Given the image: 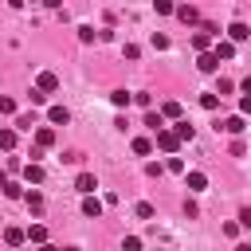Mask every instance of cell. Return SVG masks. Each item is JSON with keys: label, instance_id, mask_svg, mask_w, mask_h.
Returning <instances> with one entry per match:
<instances>
[{"label": "cell", "instance_id": "obj_1", "mask_svg": "<svg viewBox=\"0 0 251 251\" xmlns=\"http://www.w3.org/2000/svg\"><path fill=\"white\" fill-rule=\"evenodd\" d=\"M153 145H157V149H165L169 157H176V149H180V141H176V133H173V129H161Z\"/></svg>", "mask_w": 251, "mask_h": 251}, {"label": "cell", "instance_id": "obj_2", "mask_svg": "<svg viewBox=\"0 0 251 251\" xmlns=\"http://www.w3.org/2000/svg\"><path fill=\"white\" fill-rule=\"evenodd\" d=\"M35 90H39V94H55V90H59V75H55V71H43V75L35 78Z\"/></svg>", "mask_w": 251, "mask_h": 251}, {"label": "cell", "instance_id": "obj_3", "mask_svg": "<svg viewBox=\"0 0 251 251\" xmlns=\"http://www.w3.org/2000/svg\"><path fill=\"white\" fill-rule=\"evenodd\" d=\"M243 39H251V27H247L243 20H235V24H227V43H243Z\"/></svg>", "mask_w": 251, "mask_h": 251}, {"label": "cell", "instance_id": "obj_4", "mask_svg": "<svg viewBox=\"0 0 251 251\" xmlns=\"http://www.w3.org/2000/svg\"><path fill=\"white\" fill-rule=\"evenodd\" d=\"M94 188H98L94 173H78V176H75V192H82V196H94Z\"/></svg>", "mask_w": 251, "mask_h": 251}, {"label": "cell", "instance_id": "obj_5", "mask_svg": "<svg viewBox=\"0 0 251 251\" xmlns=\"http://www.w3.org/2000/svg\"><path fill=\"white\" fill-rule=\"evenodd\" d=\"M243 126H247V122H243L239 114H231V118H224V122H220L216 129H224V133H231V137H239V133H243Z\"/></svg>", "mask_w": 251, "mask_h": 251}, {"label": "cell", "instance_id": "obj_6", "mask_svg": "<svg viewBox=\"0 0 251 251\" xmlns=\"http://www.w3.org/2000/svg\"><path fill=\"white\" fill-rule=\"evenodd\" d=\"M55 145V129L51 126H35V149H51Z\"/></svg>", "mask_w": 251, "mask_h": 251}, {"label": "cell", "instance_id": "obj_7", "mask_svg": "<svg viewBox=\"0 0 251 251\" xmlns=\"http://www.w3.org/2000/svg\"><path fill=\"white\" fill-rule=\"evenodd\" d=\"M184 184H188V192H204L208 188V176L200 169H192V173H184Z\"/></svg>", "mask_w": 251, "mask_h": 251}, {"label": "cell", "instance_id": "obj_8", "mask_svg": "<svg viewBox=\"0 0 251 251\" xmlns=\"http://www.w3.org/2000/svg\"><path fill=\"white\" fill-rule=\"evenodd\" d=\"M47 122H51V126H67V122H71V110H67V106H51V110H47Z\"/></svg>", "mask_w": 251, "mask_h": 251}, {"label": "cell", "instance_id": "obj_9", "mask_svg": "<svg viewBox=\"0 0 251 251\" xmlns=\"http://www.w3.org/2000/svg\"><path fill=\"white\" fill-rule=\"evenodd\" d=\"M43 176H47L43 165H31V161L24 165V180H27V184H43Z\"/></svg>", "mask_w": 251, "mask_h": 251}, {"label": "cell", "instance_id": "obj_10", "mask_svg": "<svg viewBox=\"0 0 251 251\" xmlns=\"http://www.w3.org/2000/svg\"><path fill=\"white\" fill-rule=\"evenodd\" d=\"M212 55H216V59H235V43H227V39H216Z\"/></svg>", "mask_w": 251, "mask_h": 251}, {"label": "cell", "instance_id": "obj_11", "mask_svg": "<svg viewBox=\"0 0 251 251\" xmlns=\"http://www.w3.org/2000/svg\"><path fill=\"white\" fill-rule=\"evenodd\" d=\"M196 67H200V71H204V75H216V67H220V59H216V55H212V51H204V55H200V59H196Z\"/></svg>", "mask_w": 251, "mask_h": 251}, {"label": "cell", "instance_id": "obj_12", "mask_svg": "<svg viewBox=\"0 0 251 251\" xmlns=\"http://www.w3.org/2000/svg\"><path fill=\"white\" fill-rule=\"evenodd\" d=\"M173 133H176V141H192V133H196V129H192V122H184V118H180V122H173Z\"/></svg>", "mask_w": 251, "mask_h": 251}, {"label": "cell", "instance_id": "obj_13", "mask_svg": "<svg viewBox=\"0 0 251 251\" xmlns=\"http://www.w3.org/2000/svg\"><path fill=\"white\" fill-rule=\"evenodd\" d=\"M129 149H133L137 157H149V153H153V137H133V141H129Z\"/></svg>", "mask_w": 251, "mask_h": 251}, {"label": "cell", "instance_id": "obj_14", "mask_svg": "<svg viewBox=\"0 0 251 251\" xmlns=\"http://www.w3.org/2000/svg\"><path fill=\"white\" fill-rule=\"evenodd\" d=\"M24 235H27L31 243H39V247L47 243V227H43V224H31V227H24Z\"/></svg>", "mask_w": 251, "mask_h": 251}, {"label": "cell", "instance_id": "obj_15", "mask_svg": "<svg viewBox=\"0 0 251 251\" xmlns=\"http://www.w3.org/2000/svg\"><path fill=\"white\" fill-rule=\"evenodd\" d=\"M173 16H180V20H184V24H200V12H196V8H192V4H180V8H176V12H173Z\"/></svg>", "mask_w": 251, "mask_h": 251}, {"label": "cell", "instance_id": "obj_16", "mask_svg": "<svg viewBox=\"0 0 251 251\" xmlns=\"http://www.w3.org/2000/svg\"><path fill=\"white\" fill-rule=\"evenodd\" d=\"M82 212L98 220V216H102V200H98V196H82Z\"/></svg>", "mask_w": 251, "mask_h": 251}, {"label": "cell", "instance_id": "obj_17", "mask_svg": "<svg viewBox=\"0 0 251 251\" xmlns=\"http://www.w3.org/2000/svg\"><path fill=\"white\" fill-rule=\"evenodd\" d=\"M24 239H27V235H24V227H4V243H8V247H20Z\"/></svg>", "mask_w": 251, "mask_h": 251}, {"label": "cell", "instance_id": "obj_18", "mask_svg": "<svg viewBox=\"0 0 251 251\" xmlns=\"http://www.w3.org/2000/svg\"><path fill=\"white\" fill-rule=\"evenodd\" d=\"M161 118H173V122H180V102H161V110H157Z\"/></svg>", "mask_w": 251, "mask_h": 251}, {"label": "cell", "instance_id": "obj_19", "mask_svg": "<svg viewBox=\"0 0 251 251\" xmlns=\"http://www.w3.org/2000/svg\"><path fill=\"white\" fill-rule=\"evenodd\" d=\"M145 126H149L153 133H161V129H165V118H161L157 110H145Z\"/></svg>", "mask_w": 251, "mask_h": 251}, {"label": "cell", "instance_id": "obj_20", "mask_svg": "<svg viewBox=\"0 0 251 251\" xmlns=\"http://www.w3.org/2000/svg\"><path fill=\"white\" fill-rule=\"evenodd\" d=\"M192 47H196L200 55H204V51H212V35H204V31H196V35H192Z\"/></svg>", "mask_w": 251, "mask_h": 251}, {"label": "cell", "instance_id": "obj_21", "mask_svg": "<svg viewBox=\"0 0 251 251\" xmlns=\"http://www.w3.org/2000/svg\"><path fill=\"white\" fill-rule=\"evenodd\" d=\"M16 129H24V133H35V114H20V118H16Z\"/></svg>", "mask_w": 251, "mask_h": 251}, {"label": "cell", "instance_id": "obj_22", "mask_svg": "<svg viewBox=\"0 0 251 251\" xmlns=\"http://www.w3.org/2000/svg\"><path fill=\"white\" fill-rule=\"evenodd\" d=\"M24 204H27L31 212H43V196H39L35 188H31V192H24Z\"/></svg>", "mask_w": 251, "mask_h": 251}, {"label": "cell", "instance_id": "obj_23", "mask_svg": "<svg viewBox=\"0 0 251 251\" xmlns=\"http://www.w3.org/2000/svg\"><path fill=\"white\" fill-rule=\"evenodd\" d=\"M0 149H16V129L0 126Z\"/></svg>", "mask_w": 251, "mask_h": 251}, {"label": "cell", "instance_id": "obj_24", "mask_svg": "<svg viewBox=\"0 0 251 251\" xmlns=\"http://www.w3.org/2000/svg\"><path fill=\"white\" fill-rule=\"evenodd\" d=\"M110 102H114L118 110H126V106L133 102V94H126V90H114V94H110Z\"/></svg>", "mask_w": 251, "mask_h": 251}, {"label": "cell", "instance_id": "obj_25", "mask_svg": "<svg viewBox=\"0 0 251 251\" xmlns=\"http://www.w3.org/2000/svg\"><path fill=\"white\" fill-rule=\"evenodd\" d=\"M4 196H12V200H24V184L8 180V184H4Z\"/></svg>", "mask_w": 251, "mask_h": 251}, {"label": "cell", "instance_id": "obj_26", "mask_svg": "<svg viewBox=\"0 0 251 251\" xmlns=\"http://www.w3.org/2000/svg\"><path fill=\"white\" fill-rule=\"evenodd\" d=\"M78 39H82V43H94V39H98V31H94L90 24H82V27H78Z\"/></svg>", "mask_w": 251, "mask_h": 251}, {"label": "cell", "instance_id": "obj_27", "mask_svg": "<svg viewBox=\"0 0 251 251\" xmlns=\"http://www.w3.org/2000/svg\"><path fill=\"white\" fill-rule=\"evenodd\" d=\"M133 212H137V220H153V204H145V200L133 204Z\"/></svg>", "mask_w": 251, "mask_h": 251}, {"label": "cell", "instance_id": "obj_28", "mask_svg": "<svg viewBox=\"0 0 251 251\" xmlns=\"http://www.w3.org/2000/svg\"><path fill=\"white\" fill-rule=\"evenodd\" d=\"M0 114H16V98H8V94H0Z\"/></svg>", "mask_w": 251, "mask_h": 251}, {"label": "cell", "instance_id": "obj_29", "mask_svg": "<svg viewBox=\"0 0 251 251\" xmlns=\"http://www.w3.org/2000/svg\"><path fill=\"white\" fill-rule=\"evenodd\" d=\"M122 251H141V239H137V235H126V239H122Z\"/></svg>", "mask_w": 251, "mask_h": 251}, {"label": "cell", "instance_id": "obj_30", "mask_svg": "<svg viewBox=\"0 0 251 251\" xmlns=\"http://www.w3.org/2000/svg\"><path fill=\"white\" fill-rule=\"evenodd\" d=\"M153 47L165 51V47H169V35H165V31H153Z\"/></svg>", "mask_w": 251, "mask_h": 251}, {"label": "cell", "instance_id": "obj_31", "mask_svg": "<svg viewBox=\"0 0 251 251\" xmlns=\"http://www.w3.org/2000/svg\"><path fill=\"white\" fill-rule=\"evenodd\" d=\"M200 106H204V110H216L220 98H216V94H200Z\"/></svg>", "mask_w": 251, "mask_h": 251}, {"label": "cell", "instance_id": "obj_32", "mask_svg": "<svg viewBox=\"0 0 251 251\" xmlns=\"http://www.w3.org/2000/svg\"><path fill=\"white\" fill-rule=\"evenodd\" d=\"M165 169H169V173H184V161H180V157H169Z\"/></svg>", "mask_w": 251, "mask_h": 251}, {"label": "cell", "instance_id": "obj_33", "mask_svg": "<svg viewBox=\"0 0 251 251\" xmlns=\"http://www.w3.org/2000/svg\"><path fill=\"white\" fill-rule=\"evenodd\" d=\"M157 12H161V16H173V12H176V4H169V0H157Z\"/></svg>", "mask_w": 251, "mask_h": 251}, {"label": "cell", "instance_id": "obj_34", "mask_svg": "<svg viewBox=\"0 0 251 251\" xmlns=\"http://www.w3.org/2000/svg\"><path fill=\"white\" fill-rule=\"evenodd\" d=\"M145 173H149V176H161V173H165V165H161V161H149V165H145Z\"/></svg>", "mask_w": 251, "mask_h": 251}, {"label": "cell", "instance_id": "obj_35", "mask_svg": "<svg viewBox=\"0 0 251 251\" xmlns=\"http://www.w3.org/2000/svg\"><path fill=\"white\" fill-rule=\"evenodd\" d=\"M184 216H188V220H196V216H200V208H196V200H184Z\"/></svg>", "mask_w": 251, "mask_h": 251}, {"label": "cell", "instance_id": "obj_36", "mask_svg": "<svg viewBox=\"0 0 251 251\" xmlns=\"http://www.w3.org/2000/svg\"><path fill=\"white\" fill-rule=\"evenodd\" d=\"M133 102H137V106H145V110H153V98H149V94H133Z\"/></svg>", "mask_w": 251, "mask_h": 251}, {"label": "cell", "instance_id": "obj_37", "mask_svg": "<svg viewBox=\"0 0 251 251\" xmlns=\"http://www.w3.org/2000/svg\"><path fill=\"white\" fill-rule=\"evenodd\" d=\"M239 227H247V231H251V208H243V212H239Z\"/></svg>", "mask_w": 251, "mask_h": 251}, {"label": "cell", "instance_id": "obj_38", "mask_svg": "<svg viewBox=\"0 0 251 251\" xmlns=\"http://www.w3.org/2000/svg\"><path fill=\"white\" fill-rule=\"evenodd\" d=\"M243 114H251V98H239V118Z\"/></svg>", "mask_w": 251, "mask_h": 251}, {"label": "cell", "instance_id": "obj_39", "mask_svg": "<svg viewBox=\"0 0 251 251\" xmlns=\"http://www.w3.org/2000/svg\"><path fill=\"white\" fill-rule=\"evenodd\" d=\"M4 184H8V173H4V169H0V188H4Z\"/></svg>", "mask_w": 251, "mask_h": 251}, {"label": "cell", "instance_id": "obj_40", "mask_svg": "<svg viewBox=\"0 0 251 251\" xmlns=\"http://www.w3.org/2000/svg\"><path fill=\"white\" fill-rule=\"evenodd\" d=\"M235 251H251V247H247V243H239V247H235Z\"/></svg>", "mask_w": 251, "mask_h": 251}, {"label": "cell", "instance_id": "obj_41", "mask_svg": "<svg viewBox=\"0 0 251 251\" xmlns=\"http://www.w3.org/2000/svg\"><path fill=\"white\" fill-rule=\"evenodd\" d=\"M59 251H78V247H59Z\"/></svg>", "mask_w": 251, "mask_h": 251}, {"label": "cell", "instance_id": "obj_42", "mask_svg": "<svg viewBox=\"0 0 251 251\" xmlns=\"http://www.w3.org/2000/svg\"><path fill=\"white\" fill-rule=\"evenodd\" d=\"M247 247H251V243H247Z\"/></svg>", "mask_w": 251, "mask_h": 251}]
</instances>
